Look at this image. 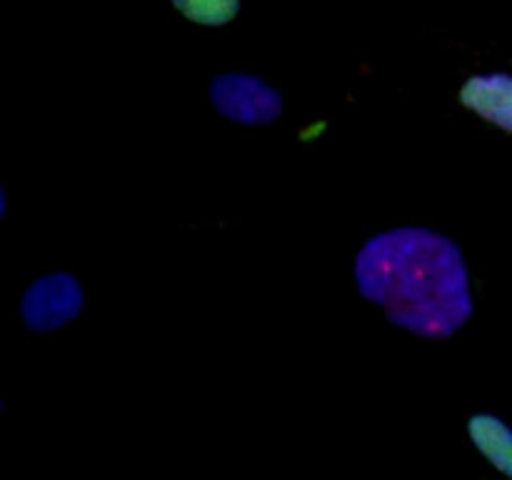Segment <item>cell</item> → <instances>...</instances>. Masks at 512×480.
Listing matches in <instances>:
<instances>
[{"label":"cell","instance_id":"6da1fadb","mask_svg":"<svg viewBox=\"0 0 512 480\" xmlns=\"http://www.w3.org/2000/svg\"><path fill=\"white\" fill-rule=\"evenodd\" d=\"M358 293L423 340H448L473 318L470 273L458 243L428 228L375 235L355 258Z\"/></svg>","mask_w":512,"mask_h":480},{"label":"cell","instance_id":"7a4b0ae2","mask_svg":"<svg viewBox=\"0 0 512 480\" xmlns=\"http://www.w3.org/2000/svg\"><path fill=\"white\" fill-rule=\"evenodd\" d=\"M213 108L235 125H273L283 115V95L248 73L218 75L210 85Z\"/></svg>","mask_w":512,"mask_h":480},{"label":"cell","instance_id":"3957f363","mask_svg":"<svg viewBox=\"0 0 512 480\" xmlns=\"http://www.w3.org/2000/svg\"><path fill=\"white\" fill-rule=\"evenodd\" d=\"M83 285L70 273H50L35 280L20 300V318L33 333H50L83 313Z\"/></svg>","mask_w":512,"mask_h":480},{"label":"cell","instance_id":"277c9868","mask_svg":"<svg viewBox=\"0 0 512 480\" xmlns=\"http://www.w3.org/2000/svg\"><path fill=\"white\" fill-rule=\"evenodd\" d=\"M460 103L488 123L512 133V75H473L460 90Z\"/></svg>","mask_w":512,"mask_h":480},{"label":"cell","instance_id":"5b68a950","mask_svg":"<svg viewBox=\"0 0 512 480\" xmlns=\"http://www.w3.org/2000/svg\"><path fill=\"white\" fill-rule=\"evenodd\" d=\"M475 448L508 478H512V430L495 415H473L468 423Z\"/></svg>","mask_w":512,"mask_h":480},{"label":"cell","instance_id":"8992f818","mask_svg":"<svg viewBox=\"0 0 512 480\" xmlns=\"http://www.w3.org/2000/svg\"><path fill=\"white\" fill-rule=\"evenodd\" d=\"M173 5L188 20L208 28L228 25L240 13V0H173Z\"/></svg>","mask_w":512,"mask_h":480}]
</instances>
